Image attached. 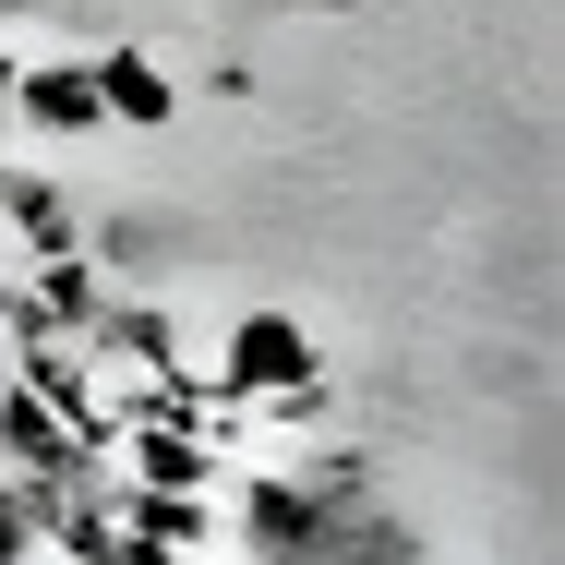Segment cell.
<instances>
[{
    "instance_id": "obj_10",
    "label": "cell",
    "mask_w": 565,
    "mask_h": 565,
    "mask_svg": "<svg viewBox=\"0 0 565 565\" xmlns=\"http://www.w3.org/2000/svg\"><path fill=\"white\" fill-rule=\"evenodd\" d=\"M12 289H24L61 338H97V313H109V277H97V253H85V241H73V253H36Z\"/></svg>"
},
{
    "instance_id": "obj_3",
    "label": "cell",
    "mask_w": 565,
    "mask_h": 565,
    "mask_svg": "<svg viewBox=\"0 0 565 565\" xmlns=\"http://www.w3.org/2000/svg\"><path fill=\"white\" fill-rule=\"evenodd\" d=\"M85 85H97V120H120V132H169V109H181L169 61H157V49H132V36H109V49L85 61Z\"/></svg>"
},
{
    "instance_id": "obj_13",
    "label": "cell",
    "mask_w": 565,
    "mask_h": 565,
    "mask_svg": "<svg viewBox=\"0 0 565 565\" xmlns=\"http://www.w3.org/2000/svg\"><path fill=\"white\" fill-rule=\"evenodd\" d=\"M326 409H338V385H326V373H301V385H277V397H253V422H277V434H326Z\"/></svg>"
},
{
    "instance_id": "obj_17",
    "label": "cell",
    "mask_w": 565,
    "mask_h": 565,
    "mask_svg": "<svg viewBox=\"0 0 565 565\" xmlns=\"http://www.w3.org/2000/svg\"><path fill=\"white\" fill-rule=\"evenodd\" d=\"M24 12H49V0H0V24H24Z\"/></svg>"
},
{
    "instance_id": "obj_6",
    "label": "cell",
    "mask_w": 565,
    "mask_h": 565,
    "mask_svg": "<svg viewBox=\"0 0 565 565\" xmlns=\"http://www.w3.org/2000/svg\"><path fill=\"white\" fill-rule=\"evenodd\" d=\"M12 385H24L36 409H61V422L97 446V349H85V338H36V349H12Z\"/></svg>"
},
{
    "instance_id": "obj_7",
    "label": "cell",
    "mask_w": 565,
    "mask_h": 565,
    "mask_svg": "<svg viewBox=\"0 0 565 565\" xmlns=\"http://www.w3.org/2000/svg\"><path fill=\"white\" fill-rule=\"evenodd\" d=\"M12 120H24V132H49V145L109 132V120H97V85H85V61H24V73H12Z\"/></svg>"
},
{
    "instance_id": "obj_8",
    "label": "cell",
    "mask_w": 565,
    "mask_h": 565,
    "mask_svg": "<svg viewBox=\"0 0 565 565\" xmlns=\"http://www.w3.org/2000/svg\"><path fill=\"white\" fill-rule=\"evenodd\" d=\"M301 518H313V505H301V481H289V469H253V481L228 493V518H217V530H228V542H241L253 565H289Z\"/></svg>"
},
{
    "instance_id": "obj_14",
    "label": "cell",
    "mask_w": 565,
    "mask_h": 565,
    "mask_svg": "<svg viewBox=\"0 0 565 565\" xmlns=\"http://www.w3.org/2000/svg\"><path fill=\"white\" fill-rule=\"evenodd\" d=\"M0 565H36V530H24V493L0 481Z\"/></svg>"
},
{
    "instance_id": "obj_18",
    "label": "cell",
    "mask_w": 565,
    "mask_h": 565,
    "mask_svg": "<svg viewBox=\"0 0 565 565\" xmlns=\"http://www.w3.org/2000/svg\"><path fill=\"white\" fill-rule=\"evenodd\" d=\"M409 565H434V554H409Z\"/></svg>"
},
{
    "instance_id": "obj_16",
    "label": "cell",
    "mask_w": 565,
    "mask_h": 565,
    "mask_svg": "<svg viewBox=\"0 0 565 565\" xmlns=\"http://www.w3.org/2000/svg\"><path fill=\"white\" fill-rule=\"evenodd\" d=\"M12 73H24V61H12V49H0V120H12Z\"/></svg>"
},
{
    "instance_id": "obj_5",
    "label": "cell",
    "mask_w": 565,
    "mask_h": 565,
    "mask_svg": "<svg viewBox=\"0 0 565 565\" xmlns=\"http://www.w3.org/2000/svg\"><path fill=\"white\" fill-rule=\"evenodd\" d=\"M120 481H145V493H217V446L205 434H181V422H132L109 446Z\"/></svg>"
},
{
    "instance_id": "obj_4",
    "label": "cell",
    "mask_w": 565,
    "mask_h": 565,
    "mask_svg": "<svg viewBox=\"0 0 565 565\" xmlns=\"http://www.w3.org/2000/svg\"><path fill=\"white\" fill-rule=\"evenodd\" d=\"M85 457H109V446H85L61 409H36L24 385H0V469H12V481H61V469H85Z\"/></svg>"
},
{
    "instance_id": "obj_11",
    "label": "cell",
    "mask_w": 565,
    "mask_h": 565,
    "mask_svg": "<svg viewBox=\"0 0 565 565\" xmlns=\"http://www.w3.org/2000/svg\"><path fill=\"white\" fill-rule=\"evenodd\" d=\"M169 265H181V228L169 217H109L97 228V277H109V289L120 277H169Z\"/></svg>"
},
{
    "instance_id": "obj_15",
    "label": "cell",
    "mask_w": 565,
    "mask_h": 565,
    "mask_svg": "<svg viewBox=\"0 0 565 565\" xmlns=\"http://www.w3.org/2000/svg\"><path fill=\"white\" fill-rule=\"evenodd\" d=\"M97 565H181V554H157V542H132V530H120V542H109Z\"/></svg>"
},
{
    "instance_id": "obj_9",
    "label": "cell",
    "mask_w": 565,
    "mask_h": 565,
    "mask_svg": "<svg viewBox=\"0 0 565 565\" xmlns=\"http://www.w3.org/2000/svg\"><path fill=\"white\" fill-rule=\"evenodd\" d=\"M0 241L36 265V253H73V241H85V217H73V193H61L49 169H0Z\"/></svg>"
},
{
    "instance_id": "obj_2",
    "label": "cell",
    "mask_w": 565,
    "mask_h": 565,
    "mask_svg": "<svg viewBox=\"0 0 565 565\" xmlns=\"http://www.w3.org/2000/svg\"><path fill=\"white\" fill-rule=\"evenodd\" d=\"M422 554V530L373 493V505H313L301 518V542H289V565H409Z\"/></svg>"
},
{
    "instance_id": "obj_12",
    "label": "cell",
    "mask_w": 565,
    "mask_h": 565,
    "mask_svg": "<svg viewBox=\"0 0 565 565\" xmlns=\"http://www.w3.org/2000/svg\"><path fill=\"white\" fill-rule=\"evenodd\" d=\"M289 481H301V505H373V493H385V469H373L361 446H326V457H301Z\"/></svg>"
},
{
    "instance_id": "obj_1",
    "label": "cell",
    "mask_w": 565,
    "mask_h": 565,
    "mask_svg": "<svg viewBox=\"0 0 565 565\" xmlns=\"http://www.w3.org/2000/svg\"><path fill=\"white\" fill-rule=\"evenodd\" d=\"M301 373H326V338L301 326V313H277V301H253V313H228L217 338V385L253 409V397H277V385H301Z\"/></svg>"
}]
</instances>
